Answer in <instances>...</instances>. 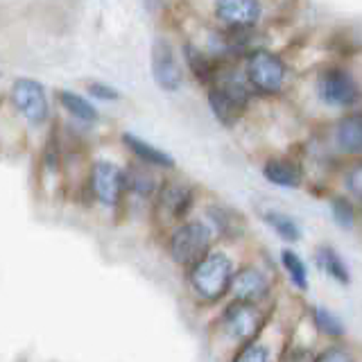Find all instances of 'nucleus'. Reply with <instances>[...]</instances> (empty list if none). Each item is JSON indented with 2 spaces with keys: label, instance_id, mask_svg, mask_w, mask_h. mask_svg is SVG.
<instances>
[{
  "label": "nucleus",
  "instance_id": "nucleus-18",
  "mask_svg": "<svg viewBox=\"0 0 362 362\" xmlns=\"http://www.w3.org/2000/svg\"><path fill=\"white\" fill-rule=\"evenodd\" d=\"M124 175H127V190L136 192L139 197H152L156 190H161L147 168H129Z\"/></svg>",
  "mask_w": 362,
  "mask_h": 362
},
{
  "label": "nucleus",
  "instance_id": "nucleus-6",
  "mask_svg": "<svg viewBox=\"0 0 362 362\" xmlns=\"http://www.w3.org/2000/svg\"><path fill=\"white\" fill-rule=\"evenodd\" d=\"M317 95L331 107H351L360 98V88L349 71L328 68L317 77Z\"/></svg>",
  "mask_w": 362,
  "mask_h": 362
},
{
  "label": "nucleus",
  "instance_id": "nucleus-27",
  "mask_svg": "<svg viewBox=\"0 0 362 362\" xmlns=\"http://www.w3.org/2000/svg\"><path fill=\"white\" fill-rule=\"evenodd\" d=\"M88 93L93 95V98H98V100H118L120 98V93L113 86H107V84H102V82H90L88 84Z\"/></svg>",
  "mask_w": 362,
  "mask_h": 362
},
{
  "label": "nucleus",
  "instance_id": "nucleus-22",
  "mask_svg": "<svg viewBox=\"0 0 362 362\" xmlns=\"http://www.w3.org/2000/svg\"><path fill=\"white\" fill-rule=\"evenodd\" d=\"M184 54H186V62L190 66V71L195 73L197 79H202V82H206V79L213 77V66L209 62V57L199 52L197 48H192V45H184Z\"/></svg>",
  "mask_w": 362,
  "mask_h": 362
},
{
  "label": "nucleus",
  "instance_id": "nucleus-19",
  "mask_svg": "<svg viewBox=\"0 0 362 362\" xmlns=\"http://www.w3.org/2000/svg\"><path fill=\"white\" fill-rule=\"evenodd\" d=\"M265 222L274 229L283 240H288V243H297L299 238H301V229H299V224L294 222L290 215L286 213H279V211H267L265 213Z\"/></svg>",
  "mask_w": 362,
  "mask_h": 362
},
{
  "label": "nucleus",
  "instance_id": "nucleus-10",
  "mask_svg": "<svg viewBox=\"0 0 362 362\" xmlns=\"http://www.w3.org/2000/svg\"><path fill=\"white\" fill-rule=\"evenodd\" d=\"M195 202V192L188 184H179V181H168L158 190V211L165 220L179 222L186 218V213L192 209Z\"/></svg>",
  "mask_w": 362,
  "mask_h": 362
},
{
  "label": "nucleus",
  "instance_id": "nucleus-1",
  "mask_svg": "<svg viewBox=\"0 0 362 362\" xmlns=\"http://www.w3.org/2000/svg\"><path fill=\"white\" fill-rule=\"evenodd\" d=\"M233 263L224 254H209L190 269V288L204 301H218L231 292L233 286Z\"/></svg>",
  "mask_w": 362,
  "mask_h": 362
},
{
  "label": "nucleus",
  "instance_id": "nucleus-25",
  "mask_svg": "<svg viewBox=\"0 0 362 362\" xmlns=\"http://www.w3.org/2000/svg\"><path fill=\"white\" fill-rule=\"evenodd\" d=\"M317 362H356V360H354V356H351L346 349L331 346V349H326L324 354L317 356Z\"/></svg>",
  "mask_w": 362,
  "mask_h": 362
},
{
  "label": "nucleus",
  "instance_id": "nucleus-29",
  "mask_svg": "<svg viewBox=\"0 0 362 362\" xmlns=\"http://www.w3.org/2000/svg\"><path fill=\"white\" fill-rule=\"evenodd\" d=\"M161 5V0H145V7L150 11H156V7Z\"/></svg>",
  "mask_w": 362,
  "mask_h": 362
},
{
  "label": "nucleus",
  "instance_id": "nucleus-21",
  "mask_svg": "<svg viewBox=\"0 0 362 362\" xmlns=\"http://www.w3.org/2000/svg\"><path fill=\"white\" fill-rule=\"evenodd\" d=\"M313 322L317 326V331H322L328 337H342L344 335V324L326 308H313Z\"/></svg>",
  "mask_w": 362,
  "mask_h": 362
},
{
  "label": "nucleus",
  "instance_id": "nucleus-7",
  "mask_svg": "<svg viewBox=\"0 0 362 362\" xmlns=\"http://www.w3.org/2000/svg\"><path fill=\"white\" fill-rule=\"evenodd\" d=\"M11 102L21 111V116L32 124H43L48 120V95L39 82L28 77H21L11 84Z\"/></svg>",
  "mask_w": 362,
  "mask_h": 362
},
{
  "label": "nucleus",
  "instance_id": "nucleus-26",
  "mask_svg": "<svg viewBox=\"0 0 362 362\" xmlns=\"http://www.w3.org/2000/svg\"><path fill=\"white\" fill-rule=\"evenodd\" d=\"M281 362H317V356L305 346H292L286 351V356H283Z\"/></svg>",
  "mask_w": 362,
  "mask_h": 362
},
{
  "label": "nucleus",
  "instance_id": "nucleus-11",
  "mask_svg": "<svg viewBox=\"0 0 362 362\" xmlns=\"http://www.w3.org/2000/svg\"><path fill=\"white\" fill-rule=\"evenodd\" d=\"M231 294L235 301H245V303H256L260 299H265L269 294V279L256 267H243L235 272L233 276V286Z\"/></svg>",
  "mask_w": 362,
  "mask_h": 362
},
{
  "label": "nucleus",
  "instance_id": "nucleus-13",
  "mask_svg": "<svg viewBox=\"0 0 362 362\" xmlns=\"http://www.w3.org/2000/svg\"><path fill=\"white\" fill-rule=\"evenodd\" d=\"M335 143L346 154H362V113H351L337 122Z\"/></svg>",
  "mask_w": 362,
  "mask_h": 362
},
{
  "label": "nucleus",
  "instance_id": "nucleus-12",
  "mask_svg": "<svg viewBox=\"0 0 362 362\" xmlns=\"http://www.w3.org/2000/svg\"><path fill=\"white\" fill-rule=\"evenodd\" d=\"M215 14L226 25L249 28L260 18V3L258 0H218Z\"/></svg>",
  "mask_w": 362,
  "mask_h": 362
},
{
  "label": "nucleus",
  "instance_id": "nucleus-20",
  "mask_svg": "<svg viewBox=\"0 0 362 362\" xmlns=\"http://www.w3.org/2000/svg\"><path fill=\"white\" fill-rule=\"evenodd\" d=\"M281 260H283V267H286L288 276L294 286H297L299 290H308V269H305L299 254H294L292 249H283Z\"/></svg>",
  "mask_w": 362,
  "mask_h": 362
},
{
  "label": "nucleus",
  "instance_id": "nucleus-4",
  "mask_svg": "<svg viewBox=\"0 0 362 362\" xmlns=\"http://www.w3.org/2000/svg\"><path fill=\"white\" fill-rule=\"evenodd\" d=\"M263 326H265V315L258 310L256 303L233 301L222 317V328L226 331V335L243 344L254 342L256 335L263 331Z\"/></svg>",
  "mask_w": 362,
  "mask_h": 362
},
{
  "label": "nucleus",
  "instance_id": "nucleus-17",
  "mask_svg": "<svg viewBox=\"0 0 362 362\" xmlns=\"http://www.w3.org/2000/svg\"><path fill=\"white\" fill-rule=\"evenodd\" d=\"M59 102L62 107L71 113L73 118L84 120V122H98V109L82 95L73 93V90H59Z\"/></svg>",
  "mask_w": 362,
  "mask_h": 362
},
{
  "label": "nucleus",
  "instance_id": "nucleus-16",
  "mask_svg": "<svg viewBox=\"0 0 362 362\" xmlns=\"http://www.w3.org/2000/svg\"><path fill=\"white\" fill-rule=\"evenodd\" d=\"M317 263H320V267L333 281L342 283V286H349V283H351V272H349V267L344 263V258L339 256L333 247H328V245L317 247Z\"/></svg>",
  "mask_w": 362,
  "mask_h": 362
},
{
  "label": "nucleus",
  "instance_id": "nucleus-9",
  "mask_svg": "<svg viewBox=\"0 0 362 362\" xmlns=\"http://www.w3.org/2000/svg\"><path fill=\"white\" fill-rule=\"evenodd\" d=\"M152 77L158 88L175 93L179 90L181 82H184V73L177 62V54L165 39H154L152 43Z\"/></svg>",
  "mask_w": 362,
  "mask_h": 362
},
{
  "label": "nucleus",
  "instance_id": "nucleus-14",
  "mask_svg": "<svg viewBox=\"0 0 362 362\" xmlns=\"http://www.w3.org/2000/svg\"><path fill=\"white\" fill-rule=\"evenodd\" d=\"M263 175L267 181H272V184L281 188H299L303 181L301 168L297 163L288 161V158H272V161L265 163Z\"/></svg>",
  "mask_w": 362,
  "mask_h": 362
},
{
  "label": "nucleus",
  "instance_id": "nucleus-24",
  "mask_svg": "<svg viewBox=\"0 0 362 362\" xmlns=\"http://www.w3.org/2000/svg\"><path fill=\"white\" fill-rule=\"evenodd\" d=\"M233 362H272V358H269V351L263 344L249 342V344H243V349L233 356Z\"/></svg>",
  "mask_w": 362,
  "mask_h": 362
},
{
  "label": "nucleus",
  "instance_id": "nucleus-15",
  "mask_svg": "<svg viewBox=\"0 0 362 362\" xmlns=\"http://www.w3.org/2000/svg\"><path fill=\"white\" fill-rule=\"evenodd\" d=\"M122 143L129 147V150L141 158L145 165H154V168H175V158L168 152L158 150L152 143H147L134 134H122Z\"/></svg>",
  "mask_w": 362,
  "mask_h": 362
},
{
  "label": "nucleus",
  "instance_id": "nucleus-8",
  "mask_svg": "<svg viewBox=\"0 0 362 362\" xmlns=\"http://www.w3.org/2000/svg\"><path fill=\"white\" fill-rule=\"evenodd\" d=\"M90 190L100 204L116 206L127 190V175L109 161H98L90 170Z\"/></svg>",
  "mask_w": 362,
  "mask_h": 362
},
{
  "label": "nucleus",
  "instance_id": "nucleus-23",
  "mask_svg": "<svg viewBox=\"0 0 362 362\" xmlns=\"http://www.w3.org/2000/svg\"><path fill=\"white\" fill-rule=\"evenodd\" d=\"M331 211H333V218L339 226H344V229H351L356 222V209L354 204H351L346 197H335L331 202Z\"/></svg>",
  "mask_w": 362,
  "mask_h": 362
},
{
  "label": "nucleus",
  "instance_id": "nucleus-3",
  "mask_svg": "<svg viewBox=\"0 0 362 362\" xmlns=\"http://www.w3.org/2000/svg\"><path fill=\"white\" fill-rule=\"evenodd\" d=\"M209 105L215 113V118L222 124H233L249 105V90L240 79L224 77L218 82V86L211 88Z\"/></svg>",
  "mask_w": 362,
  "mask_h": 362
},
{
  "label": "nucleus",
  "instance_id": "nucleus-5",
  "mask_svg": "<svg viewBox=\"0 0 362 362\" xmlns=\"http://www.w3.org/2000/svg\"><path fill=\"white\" fill-rule=\"evenodd\" d=\"M247 77L260 93H279L286 84V64L267 50H256L247 62Z\"/></svg>",
  "mask_w": 362,
  "mask_h": 362
},
{
  "label": "nucleus",
  "instance_id": "nucleus-28",
  "mask_svg": "<svg viewBox=\"0 0 362 362\" xmlns=\"http://www.w3.org/2000/svg\"><path fill=\"white\" fill-rule=\"evenodd\" d=\"M346 186L354 195L362 197V163H356L354 168L346 173Z\"/></svg>",
  "mask_w": 362,
  "mask_h": 362
},
{
  "label": "nucleus",
  "instance_id": "nucleus-2",
  "mask_svg": "<svg viewBox=\"0 0 362 362\" xmlns=\"http://www.w3.org/2000/svg\"><path fill=\"white\" fill-rule=\"evenodd\" d=\"M213 233L204 222H184L170 235V256L177 265L195 267L209 256Z\"/></svg>",
  "mask_w": 362,
  "mask_h": 362
}]
</instances>
